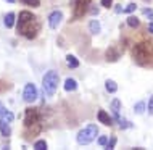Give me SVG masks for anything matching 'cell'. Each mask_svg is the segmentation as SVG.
Here are the masks:
<instances>
[{
	"label": "cell",
	"instance_id": "cell-1",
	"mask_svg": "<svg viewBox=\"0 0 153 150\" xmlns=\"http://www.w3.org/2000/svg\"><path fill=\"white\" fill-rule=\"evenodd\" d=\"M16 23H18V34L26 37V39H29V40L36 39L39 31H40V24L37 21V16L27 10L19 11L18 21Z\"/></svg>",
	"mask_w": 153,
	"mask_h": 150
},
{
	"label": "cell",
	"instance_id": "cell-2",
	"mask_svg": "<svg viewBox=\"0 0 153 150\" xmlns=\"http://www.w3.org/2000/svg\"><path fill=\"white\" fill-rule=\"evenodd\" d=\"M132 58L139 66L153 68V42L150 40H140L132 47Z\"/></svg>",
	"mask_w": 153,
	"mask_h": 150
},
{
	"label": "cell",
	"instance_id": "cell-3",
	"mask_svg": "<svg viewBox=\"0 0 153 150\" xmlns=\"http://www.w3.org/2000/svg\"><path fill=\"white\" fill-rule=\"evenodd\" d=\"M24 129H26L27 139H32L42 131V116H40L39 108H26V111H24Z\"/></svg>",
	"mask_w": 153,
	"mask_h": 150
},
{
	"label": "cell",
	"instance_id": "cell-4",
	"mask_svg": "<svg viewBox=\"0 0 153 150\" xmlns=\"http://www.w3.org/2000/svg\"><path fill=\"white\" fill-rule=\"evenodd\" d=\"M58 84H60V78H58V73L56 71H47L42 78V87H44V92L52 97L55 95L56 89H58Z\"/></svg>",
	"mask_w": 153,
	"mask_h": 150
},
{
	"label": "cell",
	"instance_id": "cell-5",
	"mask_svg": "<svg viewBox=\"0 0 153 150\" xmlns=\"http://www.w3.org/2000/svg\"><path fill=\"white\" fill-rule=\"evenodd\" d=\"M98 136V128L95 124H89L84 129H81L76 136V140L79 145H89L95 140V137Z\"/></svg>",
	"mask_w": 153,
	"mask_h": 150
},
{
	"label": "cell",
	"instance_id": "cell-6",
	"mask_svg": "<svg viewBox=\"0 0 153 150\" xmlns=\"http://www.w3.org/2000/svg\"><path fill=\"white\" fill-rule=\"evenodd\" d=\"M92 0H77L76 5L73 7V16H71V21H74V19H79L82 18L85 13L89 11V5Z\"/></svg>",
	"mask_w": 153,
	"mask_h": 150
},
{
	"label": "cell",
	"instance_id": "cell-7",
	"mask_svg": "<svg viewBox=\"0 0 153 150\" xmlns=\"http://www.w3.org/2000/svg\"><path fill=\"white\" fill-rule=\"evenodd\" d=\"M123 53H124V47H123V45L113 44V45H110V47H108V50H106L105 58H106V61L113 63V61H118L119 58H121Z\"/></svg>",
	"mask_w": 153,
	"mask_h": 150
},
{
	"label": "cell",
	"instance_id": "cell-8",
	"mask_svg": "<svg viewBox=\"0 0 153 150\" xmlns=\"http://www.w3.org/2000/svg\"><path fill=\"white\" fill-rule=\"evenodd\" d=\"M36 99H37V89H36V86L32 84V82H27V84L24 86V89H23V100L26 103H32Z\"/></svg>",
	"mask_w": 153,
	"mask_h": 150
},
{
	"label": "cell",
	"instance_id": "cell-9",
	"mask_svg": "<svg viewBox=\"0 0 153 150\" xmlns=\"http://www.w3.org/2000/svg\"><path fill=\"white\" fill-rule=\"evenodd\" d=\"M61 21H63V13L60 10H55L48 15V28L50 29H56Z\"/></svg>",
	"mask_w": 153,
	"mask_h": 150
},
{
	"label": "cell",
	"instance_id": "cell-10",
	"mask_svg": "<svg viewBox=\"0 0 153 150\" xmlns=\"http://www.w3.org/2000/svg\"><path fill=\"white\" fill-rule=\"evenodd\" d=\"M97 119L100 123H103L105 126H113V118H111L105 110H98L97 111Z\"/></svg>",
	"mask_w": 153,
	"mask_h": 150
},
{
	"label": "cell",
	"instance_id": "cell-11",
	"mask_svg": "<svg viewBox=\"0 0 153 150\" xmlns=\"http://www.w3.org/2000/svg\"><path fill=\"white\" fill-rule=\"evenodd\" d=\"M0 134H2L3 137H10V134H11L10 123H8L5 118H0Z\"/></svg>",
	"mask_w": 153,
	"mask_h": 150
},
{
	"label": "cell",
	"instance_id": "cell-12",
	"mask_svg": "<svg viewBox=\"0 0 153 150\" xmlns=\"http://www.w3.org/2000/svg\"><path fill=\"white\" fill-rule=\"evenodd\" d=\"M111 111H113V118L114 121H118L121 116H119V113H121V102H119L118 99L111 100Z\"/></svg>",
	"mask_w": 153,
	"mask_h": 150
},
{
	"label": "cell",
	"instance_id": "cell-13",
	"mask_svg": "<svg viewBox=\"0 0 153 150\" xmlns=\"http://www.w3.org/2000/svg\"><path fill=\"white\" fill-rule=\"evenodd\" d=\"M15 23H16V15L13 13V11H10V13H7L5 16H3V24H5V28L11 29L15 26Z\"/></svg>",
	"mask_w": 153,
	"mask_h": 150
},
{
	"label": "cell",
	"instance_id": "cell-14",
	"mask_svg": "<svg viewBox=\"0 0 153 150\" xmlns=\"http://www.w3.org/2000/svg\"><path fill=\"white\" fill-rule=\"evenodd\" d=\"M63 87H65L66 92H73V90L77 89V81H76V79H73V78H68V79H65Z\"/></svg>",
	"mask_w": 153,
	"mask_h": 150
},
{
	"label": "cell",
	"instance_id": "cell-15",
	"mask_svg": "<svg viewBox=\"0 0 153 150\" xmlns=\"http://www.w3.org/2000/svg\"><path fill=\"white\" fill-rule=\"evenodd\" d=\"M65 60H66V65H68V68H71V69H76L77 66H79V60H77V58L74 57V55H71V53H68Z\"/></svg>",
	"mask_w": 153,
	"mask_h": 150
},
{
	"label": "cell",
	"instance_id": "cell-16",
	"mask_svg": "<svg viewBox=\"0 0 153 150\" xmlns=\"http://www.w3.org/2000/svg\"><path fill=\"white\" fill-rule=\"evenodd\" d=\"M100 29H102V26H100V21H98V19H90L89 21V31L92 32L94 36H97L98 32H100Z\"/></svg>",
	"mask_w": 153,
	"mask_h": 150
},
{
	"label": "cell",
	"instance_id": "cell-17",
	"mask_svg": "<svg viewBox=\"0 0 153 150\" xmlns=\"http://www.w3.org/2000/svg\"><path fill=\"white\" fill-rule=\"evenodd\" d=\"M105 89H106V92L114 94L118 90V84L113 81V79H106V81H105Z\"/></svg>",
	"mask_w": 153,
	"mask_h": 150
},
{
	"label": "cell",
	"instance_id": "cell-18",
	"mask_svg": "<svg viewBox=\"0 0 153 150\" xmlns=\"http://www.w3.org/2000/svg\"><path fill=\"white\" fill-rule=\"evenodd\" d=\"M126 23H127V26H131L132 29H137L140 26V19L137 18V16H127Z\"/></svg>",
	"mask_w": 153,
	"mask_h": 150
},
{
	"label": "cell",
	"instance_id": "cell-19",
	"mask_svg": "<svg viewBox=\"0 0 153 150\" xmlns=\"http://www.w3.org/2000/svg\"><path fill=\"white\" fill-rule=\"evenodd\" d=\"M143 111H147V103L143 102V100H140V102H137V103L134 105V113L142 115Z\"/></svg>",
	"mask_w": 153,
	"mask_h": 150
},
{
	"label": "cell",
	"instance_id": "cell-20",
	"mask_svg": "<svg viewBox=\"0 0 153 150\" xmlns=\"http://www.w3.org/2000/svg\"><path fill=\"white\" fill-rule=\"evenodd\" d=\"M11 87H13V84H10V82H5L0 79V94H5L7 90H10Z\"/></svg>",
	"mask_w": 153,
	"mask_h": 150
},
{
	"label": "cell",
	"instance_id": "cell-21",
	"mask_svg": "<svg viewBox=\"0 0 153 150\" xmlns=\"http://www.w3.org/2000/svg\"><path fill=\"white\" fill-rule=\"evenodd\" d=\"M116 144H118V137H116V136H111L110 139H108V144H106L105 149H106V150H113Z\"/></svg>",
	"mask_w": 153,
	"mask_h": 150
},
{
	"label": "cell",
	"instance_id": "cell-22",
	"mask_svg": "<svg viewBox=\"0 0 153 150\" xmlns=\"http://www.w3.org/2000/svg\"><path fill=\"white\" fill-rule=\"evenodd\" d=\"M116 123H118V126L121 128V129H127V128H131V126H132V124H131V121H127L126 118H119Z\"/></svg>",
	"mask_w": 153,
	"mask_h": 150
},
{
	"label": "cell",
	"instance_id": "cell-23",
	"mask_svg": "<svg viewBox=\"0 0 153 150\" xmlns=\"http://www.w3.org/2000/svg\"><path fill=\"white\" fill-rule=\"evenodd\" d=\"M108 139L110 137L108 136H105V134H102V136H98V139H97V142L100 147H106V144H108Z\"/></svg>",
	"mask_w": 153,
	"mask_h": 150
},
{
	"label": "cell",
	"instance_id": "cell-24",
	"mask_svg": "<svg viewBox=\"0 0 153 150\" xmlns=\"http://www.w3.org/2000/svg\"><path fill=\"white\" fill-rule=\"evenodd\" d=\"M34 149H37V150H47V142H45V140H36V142H34Z\"/></svg>",
	"mask_w": 153,
	"mask_h": 150
},
{
	"label": "cell",
	"instance_id": "cell-25",
	"mask_svg": "<svg viewBox=\"0 0 153 150\" xmlns=\"http://www.w3.org/2000/svg\"><path fill=\"white\" fill-rule=\"evenodd\" d=\"M142 15L147 16L150 21H153V10H152V8H142Z\"/></svg>",
	"mask_w": 153,
	"mask_h": 150
},
{
	"label": "cell",
	"instance_id": "cell-26",
	"mask_svg": "<svg viewBox=\"0 0 153 150\" xmlns=\"http://www.w3.org/2000/svg\"><path fill=\"white\" fill-rule=\"evenodd\" d=\"M137 10V5H135V3H129V5H127L126 8H124V13H134V11Z\"/></svg>",
	"mask_w": 153,
	"mask_h": 150
},
{
	"label": "cell",
	"instance_id": "cell-27",
	"mask_svg": "<svg viewBox=\"0 0 153 150\" xmlns=\"http://www.w3.org/2000/svg\"><path fill=\"white\" fill-rule=\"evenodd\" d=\"M2 118H5V119H7L8 123H13V119H15V115L11 113L10 110H7V111H5V115H3Z\"/></svg>",
	"mask_w": 153,
	"mask_h": 150
},
{
	"label": "cell",
	"instance_id": "cell-28",
	"mask_svg": "<svg viewBox=\"0 0 153 150\" xmlns=\"http://www.w3.org/2000/svg\"><path fill=\"white\" fill-rule=\"evenodd\" d=\"M21 2L29 5V7H39L40 5V0H21Z\"/></svg>",
	"mask_w": 153,
	"mask_h": 150
},
{
	"label": "cell",
	"instance_id": "cell-29",
	"mask_svg": "<svg viewBox=\"0 0 153 150\" xmlns=\"http://www.w3.org/2000/svg\"><path fill=\"white\" fill-rule=\"evenodd\" d=\"M147 111H148V115H152V116H153V95L150 97V100H148V105H147Z\"/></svg>",
	"mask_w": 153,
	"mask_h": 150
},
{
	"label": "cell",
	"instance_id": "cell-30",
	"mask_svg": "<svg viewBox=\"0 0 153 150\" xmlns=\"http://www.w3.org/2000/svg\"><path fill=\"white\" fill-rule=\"evenodd\" d=\"M111 3H113V0H102V7L103 8H110Z\"/></svg>",
	"mask_w": 153,
	"mask_h": 150
},
{
	"label": "cell",
	"instance_id": "cell-31",
	"mask_svg": "<svg viewBox=\"0 0 153 150\" xmlns=\"http://www.w3.org/2000/svg\"><path fill=\"white\" fill-rule=\"evenodd\" d=\"M5 111H7V108H5V105H3L2 102H0V118H2L3 115H5Z\"/></svg>",
	"mask_w": 153,
	"mask_h": 150
},
{
	"label": "cell",
	"instance_id": "cell-32",
	"mask_svg": "<svg viewBox=\"0 0 153 150\" xmlns=\"http://www.w3.org/2000/svg\"><path fill=\"white\" fill-rule=\"evenodd\" d=\"M147 29H148V32H150V34H153V21H150V23H148Z\"/></svg>",
	"mask_w": 153,
	"mask_h": 150
},
{
	"label": "cell",
	"instance_id": "cell-33",
	"mask_svg": "<svg viewBox=\"0 0 153 150\" xmlns=\"http://www.w3.org/2000/svg\"><path fill=\"white\" fill-rule=\"evenodd\" d=\"M90 13H92V15H97V13H98V8H97V7L90 8Z\"/></svg>",
	"mask_w": 153,
	"mask_h": 150
},
{
	"label": "cell",
	"instance_id": "cell-34",
	"mask_svg": "<svg viewBox=\"0 0 153 150\" xmlns=\"http://www.w3.org/2000/svg\"><path fill=\"white\" fill-rule=\"evenodd\" d=\"M114 11H116V13H121V11H123L121 5H116V8H114Z\"/></svg>",
	"mask_w": 153,
	"mask_h": 150
},
{
	"label": "cell",
	"instance_id": "cell-35",
	"mask_svg": "<svg viewBox=\"0 0 153 150\" xmlns=\"http://www.w3.org/2000/svg\"><path fill=\"white\" fill-rule=\"evenodd\" d=\"M76 2H77V0H71V2H69V5H71V8H73L74 5H76Z\"/></svg>",
	"mask_w": 153,
	"mask_h": 150
},
{
	"label": "cell",
	"instance_id": "cell-36",
	"mask_svg": "<svg viewBox=\"0 0 153 150\" xmlns=\"http://www.w3.org/2000/svg\"><path fill=\"white\" fill-rule=\"evenodd\" d=\"M7 2H8V3H15V0H7Z\"/></svg>",
	"mask_w": 153,
	"mask_h": 150
},
{
	"label": "cell",
	"instance_id": "cell-37",
	"mask_svg": "<svg viewBox=\"0 0 153 150\" xmlns=\"http://www.w3.org/2000/svg\"><path fill=\"white\" fill-rule=\"evenodd\" d=\"M143 2H147V3H150V2H152V0H143Z\"/></svg>",
	"mask_w": 153,
	"mask_h": 150
}]
</instances>
